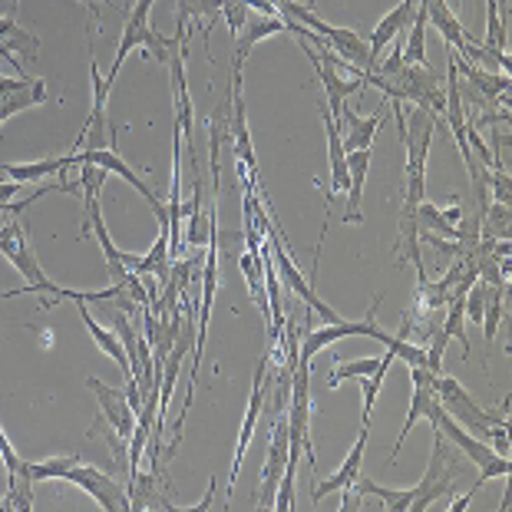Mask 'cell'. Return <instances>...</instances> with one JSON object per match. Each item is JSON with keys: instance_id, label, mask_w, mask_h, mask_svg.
I'll list each match as a JSON object with an SVG mask.
<instances>
[{"instance_id": "obj_22", "label": "cell", "mask_w": 512, "mask_h": 512, "mask_svg": "<svg viewBox=\"0 0 512 512\" xmlns=\"http://www.w3.org/2000/svg\"><path fill=\"white\" fill-rule=\"evenodd\" d=\"M70 166H76V152L57 159H37V162H0V172L20 185H40L50 176H57V172H67Z\"/></svg>"}, {"instance_id": "obj_27", "label": "cell", "mask_w": 512, "mask_h": 512, "mask_svg": "<svg viewBox=\"0 0 512 512\" xmlns=\"http://www.w3.org/2000/svg\"><path fill=\"white\" fill-rule=\"evenodd\" d=\"M222 17V0H179V14L176 27L185 24H199L202 37L209 40V27Z\"/></svg>"}, {"instance_id": "obj_16", "label": "cell", "mask_w": 512, "mask_h": 512, "mask_svg": "<svg viewBox=\"0 0 512 512\" xmlns=\"http://www.w3.org/2000/svg\"><path fill=\"white\" fill-rule=\"evenodd\" d=\"M413 10H417V0H400V4L374 27V34H370V43H367V70H377V63H380V57H384V50L394 40H400L403 30L410 27Z\"/></svg>"}, {"instance_id": "obj_25", "label": "cell", "mask_w": 512, "mask_h": 512, "mask_svg": "<svg viewBox=\"0 0 512 512\" xmlns=\"http://www.w3.org/2000/svg\"><path fill=\"white\" fill-rule=\"evenodd\" d=\"M453 63L456 70H460L466 80L473 83V90L479 93V100L486 103H499L503 96L509 93V76H499V73H486L483 67H476V63H466L463 57H456L453 53Z\"/></svg>"}, {"instance_id": "obj_2", "label": "cell", "mask_w": 512, "mask_h": 512, "mask_svg": "<svg viewBox=\"0 0 512 512\" xmlns=\"http://www.w3.org/2000/svg\"><path fill=\"white\" fill-rule=\"evenodd\" d=\"M463 476H466L463 453L456 450L453 443L446 446L443 433L433 430V456H430L427 473H423V483H417V496H413L410 512H423L437 503V499H450L456 489H460Z\"/></svg>"}, {"instance_id": "obj_9", "label": "cell", "mask_w": 512, "mask_h": 512, "mask_svg": "<svg viewBox=\"0 0 512 512\" xmlns=\"http://www.w3.org/2000/svg\"><path fill=\"white\" fill-rule=\"evenodd\" d=\"M417 4L427 10V27L440 30L443 43L456 53V57L470 60V63H476V67L479 63H493L489 60V53L470 37V30L460 24V17L450 10V0H417Z\"/></svg>"}, {"instance_id": "obj_32", "label": "cell", "mask_w": 512, "mask_h": 512, "mask_svg": "<svg viewBox=\"0 0 512 512\" xmlns=\"http://www.w3.org/2000/svg\"><path fill=\"white\" fill-rule=\"evenodd\" d=\"M73 463H76V456H53V460H40V463L27 460L34 483H43V479H63V473H67Z\"/></svg>"}, {"instance_id": "obj_29", "label": "cell", "mask_w": 512, "mask_h": 512, "mask_svg": "<svg viewBox=\"0 0 512 512\" xmlns=\"http://www.w3.org/2000/svg\"><path fill=\"white\" fill-rule=\"evenodd\" d=\"M357 493L361 496H377L380 503H384V509L390 512H407L410 503H413V496H417V486H410V489H387V486H380V483H370V479H361L357 476Z\"/></svg>"}, {"instance_id": "obj_14", "label": "cell", "mask_w": 512, "mask_h": 512, "mask_svg": "<svg viewBox=\"0 0 512 512\" xmlns=\"http://www.w3.org/2000/svg\"><path fill=\"white\" fill-rule=\"evenodd\" d=\"M47 103V83L40 76H0V126L7 123L10 116L30 110V106H43Z\"/></svg>"}, {"instance_id": "obj_5", "label": "cell", "mask_w": 512, "mask_h": 512, "mask_svg": "<svg viewBox=\"0 0 512 512\" xmlns=\"http://www.w3.org/2000/svg\"><path fill=\"white\" fill-rule=\"evenodd\" d=\"M433 394H437V403L450 413L456 423H460L463 430H470L473 437L486 440V443H489V433L503 423L499 413H489V410L479 407L476 397H470V390H466L456 377L437 374V380H433Z\"/></svg>"}, {"instance_id": "obj_4", "label": "cell", "mask_w": 512, "mask_h": 512, "mask_svg": "<svg viewBox=\"0 0 512 512\" xmlns=\"http://www.w3.org/2000/svg\"><path fill=\"white\" fill-rule=\"evenodd\" d=\"M149 14H152V0H136V4L129 7V17H126L123 37H119V47H116L113 67H110V73L103 76V80H106V90H113V83H116L119 70H123L126 57H129V53H133L136 47H146V50H149V57H156V60H162V63L169 60L172 43H176V37L182 34L185 27H176V37L162 40V37L156 34V30L149 27Z\"/></svg>"}, {"instance_id": "obj_19", "label": "cell", "mask_w": 512, "mask_h": 512, "mask_svg": "<svg viewBox=\"0 0 512 512\" xmlns=\"http://www.w3.org/2000/svg\"><path fill=\"white\" fill-rule=\"evenodd\" d=\"M410 377H413V397H410V413H407V423H403V433L397 437V446H394V453H390V463L397 460V453L403 450V443H407V437L413 433V427H417L420 420H427V410H430V403H433V380H437V374H430L427 367L417 364V367H410Z\"/></svg>"}, {"instance_id": "obj_30", "label": "cell", "mask_w": 512, "mask_h": 512, "mask_svg": "<svg viewBox=\"0 0 512 512\" xmlns=\"http://www.w3.org/2000/svg\"><path fill=\"white\" fill-rule=\"evenodd\" d=\"M397 361V354L394 351H387L384 354V361H380V367L374 370V374H367V377H357L361 380V397H364V410H361V427H370V410H374V403H377V394H380V387H384V380H387V370L390 364Z\"/></svg>"}, {"instance_id": "obj_17", "label": "cell", "mask_w": 512, "mask_h": 512, "mask_svg": "<svg viewBox=\"0 0 512 512\" xmlns=\"http://www.w3.org/2000/svg\"><path fill=\"white\" fill-rule=\"evenodd\" d=\"M321 119H324V133H328V169H331V185H328V202H324V209H331L337 195L347 192V185H351V172H347V152H344V143H341V123L328 113V106H321Z\"/></svg>"}, {"instance_id": "obj_38", "label": "cell", "mask_w": 512, "mask_h": 512, "mask_svg": "<svg viewBox=\"0 0 512 512\" xmlns=\"http://www.w3.org/2000/svg\"><path fill=\"white\" fill-rule=\"evenodd\" d=\"M83 4L93 10V20H96V17H100V14H96V4H106V7H113V0H83Z\"/></svg>"}, {"instance_id": "obj_24", "label": "cell", "mask_w": 512, "mask_h": 512, "mask_svg": "<svg viewBox=\"0 0 512 512\" xmlns=\"http://www.w3.org/2000/svg\"><path fill=\"white\" fill-rule=\"evenodd\" d=\"M278 34H288V24L281 17H248V24L238 30V50H235V67H245V60L252 57V50L258 47L261 40H268V37H278Z\"/></svg>"}, {"instance_id": "obj_28", "label": "cell", "mask_w": 512, "mask_h": 512, "mask_svg": "<svg viewBox=\"0 0 512 512\" xmlns=\"http://www.w3.org/2000/svg\"><path fill=\"white\" fill-rule=\"evenodd\" d=\"M4 503H7V512L10 509H17V512H30V509H34V476H30L27 460L20 463V470L7 473V496H4Z\"/></svg>"}, {"instance_id": "obj_7", "label": "cell", "mask_w": 512, "mask_h": 512, "mask_svg": "<svg viewBox=\"0 0 512 512\" xmlns=\"http://www.w3.org/2000/svg\"><path fill=\"white\" fill-rule=\"evenodd\" d=\"M265 238H268L271 258H275V271H278L281 285H285V288L294 294V298H301V301H304V308H308L311 314H321V321H324V324H337V321H344L341 314H337V311L331 308V304H324V301L318 298V291L311 288V281L304 278L301 271H298V265H294L291 252L285 248V235H281V228H278V222H275V219H271Z\"/></svg>"}, {"instance_id": "obj_1", "label": "cell", "mask_w": 512, "mask_h": 512, "mask_svg": "<svg viewBox=\"0 0 512 512\" xmlns=\"http://www.w3.org/2000/svg\"><path fill=\"white\" fill-rule=\"evenodd\" d=\"M367 86H377L390 103H413L420 110H427L433 116H440L446 110V90L437 80V73L420 63H403L394 76H380L374 70H367Z\"/></svg>"}, {"instance_id": "obj_36", "label": "cell", "mask_w": 512, "mask_h": 512, "mask_svg": "<svg viewBox=\"0 0 512 512\" xmlns=\"http://www.w3.org/2000/svg\"><path fill=\"white\" fill-rule=\"evenodd\" d=\"M20 189H24V185L14 182V179L0 182V209H4V205H10V199H14V195H17Z\"/></svg>"}, {"instance_id": "obj_15", "label": "cell", "mask_w": 512, "mask_h": 512, "mask_svg": "<svg viewBox=\"0 0 512 512\" xmlns=\"http://www.w3.org/2000/svg\"><path fill=\"white\" fill-rule=\"evenodd\" d=\"M86 387H90L96 394V400H100V417L129 443V437H133V427H136V410L129 407L126 390H116V387L103 384V380H96V377L86 380Z\"/></svg>"}, {"instance_id": "obj_26", "label": "cell", "mask_w": 512, "mask_h": 512, "mask_svg": "<svg viewBox=\"0 0 512 512\" xmlns=\"http://www.w3.org/2000/svg\"><path fill=\"white\" fill-rule=\"evenodd\" d=\"M337 123L347 126V136H341L344 152L370 149V146H374V136H377V129H380V116H354L351 106L344 103L341 119H337Z\"/></svg>"}, {"instance_id": "obj_21", "label": "cell", "mask_w": 512, "mask_h": 512, "mask_svg": "<svg viewBox=\"0 0 512 512\" xmlns=\"http://www.w3.org/2000/svg\"><path fill=\"white\" fill-rule=\"evenodd\" d=\"M76 304V311H80V321L86 324V331H90V337L96 341V347H100L103 354H110L113 361H116V367L123 370V377H126V384H136V377H133V367H129V357H126V347H123V341H119V334L116 331H106L100 321L93 318L90 314V308H86V301L80 298V301H73Z\"/></svg>"}, {"instance_id": "obj_8", "label": "cell", "mask_w": 512, "mask_h": 512, "mask_svg": "<svg viewBox=\"0 0 512 512\" xmlns=\"http://www.w3.org/2000/svg\"><path fill=\"white\" fill-rule=\"evenodd\" d=\"M380 301H384V294H377V298H374V304H370V311H367V318H364V321H337V324H324V328L304 334V337H301V361H298V364H311V357L318 354L321 347L344 341V337H374V341H380V344H390V341H394V337H390V334L377 324V308H380Z\"/></svg>"}, {"instance_id": "obj_18", "label": "cell", "mask_w": 512, "mask_h": 512, "mask_svg": "<svg viewBox=\"0 0 512 512\" xmlns=\"http://www.w3.org/2000/svg\"><path fill=\"white\" fill-rule=\"evenodd\" d=\"M367 433H370V427H361V433H357V440H354V446H351V453L344 456V466H341V470H337L334 476H328V479H321V483H314V489H311L314 506H318L321 499H324V496H331V493H341V489H344V496H347V493L354 489L357 476H361V466H364Z\"/></svg>"}, {"instance_id": "obj_11", "label": "cell", "mask_w": 512, "mask_h": 512, "mask_svg": "<svg viewBox=\"0 0 512 512\" xmlns=\"http://www.w3.org/2000/svg\"><path fill=\"white\" fill-rule=\"evenodd\" d=\"M265 367H268V357H258V367H255V377H252V394H248V410H245L242 433H238V446H235V460H232V470H228V496H225V503H232V493H235L238 473H242L245 453H248V446H252V440H255L261 413H265Z\"/></svg>"}, {"instance_id": "obj_37", "label": "cell", "mask_w": 512, "mask_h": 512, "mask_svg": "<svg viewBox=\"0 0 512 512\" xmlns=\"http://www.w3.org/2000/svg\"><path fill=\"white\" fill-rule=\"evenodd\" d=\"M17 14V0H0V17H14Z\"/></svg>"}, {"instance_id": "obj_13", "label": "cell", "mask_w": 512, "mask_h": 512, "mask_svg": "<svg viewBox=\"0 0 512 512\" xmlns=\"http://www.w3.org/2000/svg\"><path fill=\"white\" fill-rule=\"evenodd\" d=\"M285 470H288V420H285V413H281V417H275V423H271L268 460H265V470H261V489H258L261 509H271V503H275L278 483H281V476H285Z\"/></svg>"}, {"instance_id": "obj_10", "label": "cell", "mask_w": 512, "mask_h": 512, "mask_svg": "<svg viewBox=\"0 0 512 512\" xmlns=\"http://www.w3.org/2000/svg\"><path fill=\"white\" fill-rule=\"evenodd\" d=\"M232 149H235V166H242L238 179L252 189H261L258 185V159H255V143L252 133H248V119H245V96H242V67L232 63Z\"/></svg>"}, {"instance_id": "obj_39", "label": "cell", "mask_w": 512, "mask_h": 512, "mask_svg": "<svg viewBox=\"0 0 512 512\" xmlns=\"http://www.w3.org/2000/svg\"><path fill=\"white\" fill-rule=\"evenodd\" d=\"M17 294H27V288H17V291H4V294H0V301H7V298H17Z\"/></svg>"}, {"instance_id": "obj_35", "label": "cell", "mask_w": 512, "mask_h": 512, "mask_svg": "<svg viewBox=\"0 0 512 512\" xmlns=\"http://www.w3.org/2000/svg\"><path fill=\"white\" fill-rule=\"evenodd\" d=\"M0 463H4V470H7V473L20 470V463H24V456H20V453L14 450V443L7 440V433H4V430H0Z\"/></svg>"}, {"instance_id": "obj_23", "label": "cell", "mask_w": 512, "mask_h": 512, "mask_svg": "<svg viewBox=\"0 0 512 512\" xmlns=\"http://www.w3.org/2000/svg\"><path fill=\"white\" fill-rule=\"evenodd\" d=\"M17 53H27V57H37L40 53V40L30 34L27 27H20L14 17H0V57H7L14 63V70L20 76H27L24 67H20Z\"/></svg>"}, {"instance_id": "obj_33", "label": "cell", "mask_w": 512, "mask_h": 512, "mask_svg": "<svg viewBox=\"0 0 512 512\" xmlns=\"http://www.w3.org/2000/svg\"><path fill=\"white\" fill-rule=\"evenodd\" d=\"M380 361H384V357H364V361L337 364L328 384H331V387H341V380H351V377H367V374H374V370L380 367Z\"/></svg>"}, {"instance_id": "obj_34", "label": "cell", "mask_w": 512, "mask_h": 512, "mask_svg": "<svg viewBox=\"0 0 512 512\" xmlns=\"http://www.w3.org/2000/svg\"><path fill=\"white\" fill-rule=\"evenodd\" d=\"M248 7L245 0H222V17H225V24L228 30H232V40L238 37V30H242L248 24Z\"/></svg>"}, {"instance_id": "obj_20", "label": "cell", "mask_w": 512, "mask_h": 512, "mask_svg": "<svg viewBox=\"0 0 512 512\" xmlns=\"http://www.w3.org/2000/svg\"><path fill=\"white\" fill-rule=\"evenodd\" d=\"M370 159H374V149H354L347 152V172H351V185H347V209H344V225H357L364 222V182H367V169Z\"/></svg>"}, {"instance_id": "obj_31", "label": "cell", "mask_w": 512, "mask_h": 512, "mask_svg": "<svg viewBox=\"0 0 512 512\" xmlns=\"http://www.w3.org/2000/svg\"><path fill=\"white\" fill-rule=\"evenodd\" d=\"M483 334H486V351L496 344V334H499V324H503V288L499 285H489V298H486V311H483Z\"/></svg>"}, {"instance_id": "obj_3", "label": "cell", "mask_w": 512, "mask_h": 512, "mask_svg": "<svg viewBox=\"0 0 512 512\" xmlns=\"http://www.w3.org/2000/svg\"><path fill=\"white\" fill-rule=\"evenodd\" d=\"M427 420H430V427L433 430H440L446 440H450L456 450H460L466 460H470L476 470H479V479L483 483H489V479H496V476H509L512 473V460L509 456H503V453H496L493 446H489L486 440H479V437H473L470 430H463L460 423H456L450 413H446L440 403H437V397H433V403H430V410H427Z\"/></svg>"}, {"instance_id": "obj_6", "label": "cell", "mask_w": 512, "mask_h": 512, "mask_svg": "<svg viewBox=\"0 0 512 512\" xmlns=\"http://www.w3.org/2000/svg\"><path fill=\"white\" fill-rule=\"evenodd\" d=\"M0 255H4L20 275H24L27 291L50 294L53 301H67V288L53 285V281L43 275L34 248H30V232L20 222H7L4 228H0Z\"/></svg>"}, {"instance_id": "obj_12", "label": "cell", "mask_w": 512, "mask_h": 512, "mask_svg": "<svg viewBox=\"0 0 512 512\" xmlns=\"http://www.w3.org/2000/svg\"><path fill=\"white\" fill-rule=\"evenodd\" d=\"M63 483H73V486H80L83 493H90L100 509L133 512V509H129V493H126V489L119 486L113 476H106L103 470H96V466H86V463L76 460L70 470L63 473Z\"/></svg>"}]
</instances>
